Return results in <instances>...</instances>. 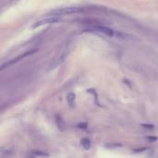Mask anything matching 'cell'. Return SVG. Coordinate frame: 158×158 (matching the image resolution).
Segmentation results:
<instances>
[{"mask_svg":"<svg viewBox=\"0 0 158 158\" xmlns=\"http://www.w3.org/2000/svg\"><path fill=\"white\" fill-rule=\"evenodd\" d=\"M60 20L59 16H52V17H48V18L43 19L41 20H39L35 23H33L32 28V29H35V28L41 27L43 25H46V24H51V23H55V22H58Z\"/></svg>","mask_w":158,"mask_h":158,"instance_id":"obj_1","label":"cell"},{"mask_svg":"<svg viewBox=\"0 0 158 158\" xmlns=\"http://www.w3.org/2000/svg\"><path fill=\"white\" fill-rule=\"evenodd\" d=\"M81 8H60L56 9L53 12H51L52 16H61V15H66V14H73V13H79L81 12Z\"/></svg>","mask_w":158,"mask_h":158,"instance_id":"obj_2","label":"cell"},{"mask_svg":"<svg viewBox=\"0 0 158 158\" xmlns=\"http://www.w3.org/2000/svg\"><path fill=\"white\" fill-rule=\"evenodd\" d=\"M35 52H36V50H32V51H30V52H26V53H24L23 55H19V56H17L16 58H14V59H12V60H10V61L7 62V63H5L4 65H2V66H1V70H5L6 67H10L11 65H13V64L17 63V62H19L20 60L23 59L24 58H26L27 55H32V54L35 53Z\"/></svg>","mask_w":158,"mask_h":158,"instance_id":"obj_3","label":"cell"},{"mask_svg":"<svg viewBox=\"0 0 158 158\" xmlns=\"http://www.w3.org/2000/svg\"><path fill=\"white\" fill-rule=\"evenodd\" d=\"M93 29L95 31H98L102 33H105V34L108 35V36H113L114 35V31L108 27H105L103 25H96V26H93Z\"/></svg>","mask_w":158,"mask_h":158,"instance_id":"obj_4","label":"cell"},{"mask_svg":"<svg viewBox=\"0 0 158 158\" xmlns=\"http://www.w3.org/2000/svg\"><path fill=\"white\" fill-rule=\"evenodd\" d=\"M67 51L66 50V51H64L63 53H61L60 55H59V56L58 58L55 59V61L53 63V65H52V69H55V67H58L59 65H61L63 62L65 61V59H66V58H67Z\"/></svg>","mask_w":158,"mask_h":158,"instance_id":"obj_5","label":"cell"},{"mask_svg":"<svg viewBox=\"0 0 158 158\" xmlns=\"http://www.w3.org/2000/svg\"><path fill=\"white\" fill-rule=\"evenodd\" d=\"M75 100H76V95H75V93H70L69 94H67V104H69V105L71 107V108H73V107L75 106Z\"/></svg>","mask_w":158,"mask_h":158,"instance_id":"obj_6","label":"cell"},{"mask_svg":"<svg viewBox=\"0 0 158 158\" xmlns=\"http://www.w3.org/2000/svg\"><path fill=\"white\" fill-rule=\"evenodd\" d=\"M81 144L82 145V147L84 149L88 150V149H90V147H91V140L87 138H83L81 140Z\"/></svg>","mask_w":158,"mask_h":158,"instance_id":"obj_7","label":"cell"},{"mask_svg":"<svg viewBox=\"0 0 158 158\" xmlns=\"http://www.w3.org/2000/svg\"><path fill=\"white\" fill-rule=\"evenodd\" d=\"M55 120H56V124H58V127L59 129H63L65 128V123H64V121H63V120H62L61 117H59V116H56V117H55Z\"/></svg>","mask_w":158,"mask_h":158,"instance_id":"obj_8","label":"cell"},{"mask_svg":"<svg viewBox=\"0 0 158 158\" xmlns=\"http://www.w3.org/2000/svg\"><path fill=\"white\" fill-rule=\"evenodd\" d=\"M32 155L33 156H42V157H44V156H49L48 154L46 153H44V152H41V151H32Z\"/></svg>","mask_w":158,"mask_h":158,"instance_id":"obj_9","label":"cell"},{"mask_svg":"<svg viewBox=\"0 0 158 158\" xmlns=\"http://www.w3.org/2000/svg\"><path fill=\"white\" fill-rule=\"evenodd\" d=\"M142 127L144 129H154V126L151 125V124H142Z\"/></svg>","mask_w":158,"mask_h":158,"instance_id":"obj_10","label":"cell"},{"mask_svg":"<svg viewBox=\"0 0 158 158\" xmlns=\"http://www.w3.org/2000/svg\"><path fill=\"white\" fill-rule=\"evenodd\" d=\"M78 128L85 129H87V124H86V123H81V124H78Z\"/></svg>","mask_w":158,"mask_h":158,"instance_id":"obj_11","label":"cell"},{"mask_svg":"<svg viewBox=\"0 0 158 158\" xmlns=\"http://www.w3.org/2000/svg\"><path fill=\"white\" fill-rule=\"evenodd\" d=\"M146 139H147L148 140H150V142H155V140H157L156 137H147Z\"/></svg>","mask_w":158,"mask_h":158,"instance_id":"obj_12","label":"cell"}]
</instances>
